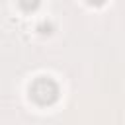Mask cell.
<instances>
[{
	"label": "cell",
	"mask_w": 125,
	"mask_h": 125,
	"mask_svg": "<svg viewBox=\"0 0 125 125\" xmlns=\"http://www.w3.org/2000/svg\"><path fill=\"white\" fill-rule=\"evenodd\" d=\"M59 84L51 76H37L29 86V96L39 105H51L59 100Z\"/></svg>",
	"instance_id": "1"
}]
</instances>
